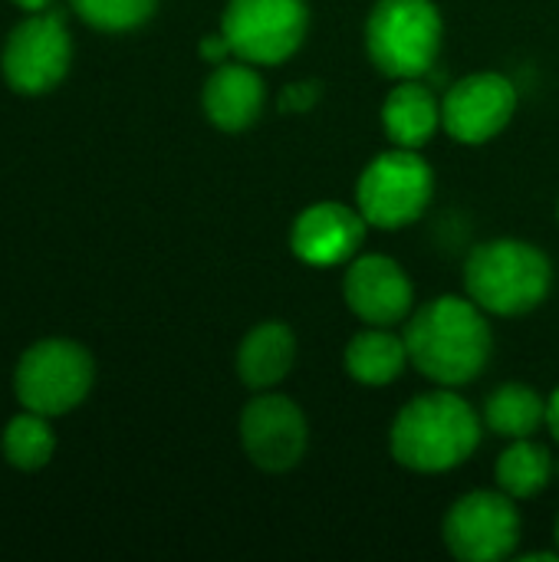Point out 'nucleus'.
Listing matches in <instances>:
<instances>
[{"mask_svg": "<svg viewBox=\"0 0 559 562\" xmlns=\"http://www.w3.org/2000/svg\"><path fill=\"white\" fill-rule=\"evenodd\" d=\"M20 10H30V13H40V10H49L53 0H13Z\"/></svg>", "mask_w": 559, "mask_h": 562, "instance_id": "393cba45", "label": "nucleus"}, {"mask_svg": "<svg viewBox=\"0 0 559 562\" xmlns=\"http://www.w3.org/2000/svg\"><path fill=\"white\" fill-rule=\"evenodd\" d=\"M369 221L362 211L339 201H320L306 207L290 231L293 254L310 267H336L359 254Z\"/></svg>", "mask_w": 559, "mask_h": 562, "instance_id": "ddd939ff", "label": "nucleus"}, {"mask_svg": "<svg viewBox=\"0 0 559 562\" xmlns=\"http://www.w3.org/2000/svg\"><path fill=\"white\" fill-rule=\"evenodd\" d=\"M517 112V89L501 72L458 79L441 102V125L461 145H484L507 128Z\"/></svg>", "mask_w": 559, "mask_h": 562, "instance_id": "9b49d317", "label": "nucleus"}, {"mask_svg": "<svg viewBox=\"0 0 559 562\" xmlns=\"http://www.w3.org/2000/svg\"><path fill=\"white\" fill-rule=\"evenodd\" d=\"M554 471H557V464H554L550 451L530 438H517L494 464L497 487L504 494H511L514 501H530V497L544 494Z\"/></svg>", "mask_w": 559, "mask_h": 562, "instance_id": "6ab92c4d", "label": "nucleus"}, {"mask_svg": "<svg viewBox=\"0 0 559 562\" xmlns=\"http://www.w3.org/2000/svg\"><path fill=\"white\" fill-rule=\"evenodd\" d=\"M405 362H409L405 339H399L385 326L362 329L346 346V372L359 385H372V389L392 385L402 375Z\"/></svg>", "mask_w": 559, "mask_h": 562, "instance_id": "f3484780", "label": "nucleus"}, {"mask_svg": "<svg viewBox=\"0 0 559 562\" xmlns=\"http://www.w3.org/2000/svg\"><path fill=\"white\" fill-rule=\"evenodd\" d=\"M402 339L409 362L445 389L474 382L494 352V336L481 306L461 296H438L425 303L409 319Z\"/></svg>", "mask_w": 559, "mask_h": 562, "instance_id": "f257e3e1", "label": "nucleus"}, {"mask_svg": "<svg viewBox=\"0 0 559 562\" xmlns=\"http://www.w3.org/2000/svg\"><path fill=\"white\" fill-rule=\"evenodd\" d=\"M559 553H527L521 562H557Z\"/></svg>", "mask_w": 559, "mask_h": 562, "instance_id": "a878e982", "label": "nucleus"}, {"mask_svg": "<svg viewBox=\"0 0 559 562\" xmlns=\"http://www.w3.org/2000/svg\"><path fill=\"white\" fill-rule=\"evenodd\" d=\"M445 547L461 562H501L521 543V514L504 491H474L461 497L441 527Z\"/></svg>", "mask_w": 559, "mask_h": 562, "instance_id": "6e6552de", "label": "nucleus"}, {"mask_svg": "<svg viewBox=\"0 0 559 562\" xmlns=\"http://www.w3.org/2000/svg\"><path fill=\"white\" fill-rule=\"evenodd\" d=\"M484 422L501 438H530L540 425H547V402L521 382H507L494 389L484 402Z\"/></svg>", "mask_w": 559, "mask_h": 562, "instance_id": "a211bd4d", "label": "nucleus"}, {"mask_svg": "<svg viewBox=\"0 0 559 562\" xmlns=\"http://www.w3.org/2000/svg\"><path fill=\"white\" fill-rule=\"evenodd\" d=\"M346 306L369 326H395L412 313L415 290L409 273L382 254L359 257L343 280Z\"/></svg>", "mask_w": 559, "mask_h": 562, "instance_id": "f8f14e48", "label": "nucleus"}, {"mask_svg": "<svg viewBox=\"0 0 559 562\" xmlns=\"http://www.w3.org/2000/svg\"><path fill=\"white\" fill-rule=\"evenodd\" d=\"M264 99H267L264 79L254 69V63H244V59L241 63H221L208 76L204 92H201L208 122L224 128V132L250 128L264 112Z\"/></svg>", "mask_w": 559, "mask_h": 562, "instance_id": "4468645a", "label": "nucleus"}, {"mask_svg": "<svg viewBox=\"0 0 559 562\" xmlns=\"http://www.w3.org/2000/svg\"><path fill=\"white\" fill-rule=\"evenodd\" d=\"M481 445V425L474 408L441 385L412 398L389 435L392 458L415 474H445L461 468Z\"/></svg>", "mask_w": 559, "mask_h": 562, "instance_id": "f03ea898", "label": "nucleus"}, {"mask_svg": "<svg viewBox=\"0 0 559 562\" xmlns=\"http://www.w3.org/2000/svg\"><path fill=\"white\" fill-rule=\"evenodd\" d=\"M320 95H323V86H320L316 79H303V82H290V86L280 92L277 105H280V112H287V115H300V112H310V109L320 102Z\"/></svg>", "mask_w": 559, "mask_h": 562, "instance_id": "4be33fe9", "label": "nucleus"}, {"mask_svg": "<svg viewBox=\"0 0 559 562\" xmlns=\"http://www.w3.org/2000/svg\"><path fill=\"white\" fill-rule=\"evenodd\" d=\"M557 471H559V468H557Z\"/></svg>", "mask_w": 559, "mask_h": 562, "instance_id": "cd10ccee", "label": "nucleus"}, {"mask_svg": "<svg viewBox=\"0 0 559 562\" xmlns=\"http://www.w3.org/2000/svg\"><path fill=\"white\" fill-rule=\"evenodd\" d=\"M306 418L287 395H257L241 415V445L247 458L270 474L297 468L306 454Z\"/></svg>", "mask_w": 559, "mask_h": 562, "instance_id": "9d476101", "label": "nucleus"}, {"mask_svg": "<svg viewBox=\"0 0 559 562\" xmlns=\"http://www.w3.org/2000/svg\"><path fill=\"white\" fill-rule=\"evenodd\" d=\"M557 553H559V517H557Z\"/></svg>", "mask_w": 559, "mask_h": 562, "instance_id": "bb28decb", "label": "nucleus"}, {"mask_svg": "<svg viewBox=\"0 0 559 562\" xmlns=\"http://www.w3.org/2000/svg\"><path fill=\"white\" fill-rule=\"evenodd\" d=\"M547 428H550V435L559 441V389L550 395V402H547Z\"/></svg>", "mask_w": 559, "mask_h": 562, "instance_id": "b1692460", "label": "nucleus"}, {"mask_svg": "<svg viewBox=\"0 0 559 562\" xmlns=\"http://www.w3.org/2000/svg\"><path fill=\"white\" fill-rule=\"evenodd\" d=\"M198 53H201L208 63H224L234 49H231V43H227V36H224V33H211V36H204V40H201Z\"/></svg>", "mask_w": 559, "mask_h": 562, "instance_id": "5701e85b", "label": "nucleus"}, {"mask_svg": "<svg viewBox=\"0 0 559 562\" xmlns=\"http://www.w3.org/2000/svg\"><path fill=\"white\" fill-rule=\"evenodd\" d=\"M441 13L432 0H379L366 20V53L389 79L425 76L441 53Z\"/></svg>", "mask_w": 559, "mask_h": 562, "instance_id": "20e7f679", "label": "nucleus"}, {"mask_svg": "<svg viewBox=\"0 0 559 562\" xmlns=\"http://www.w3.org/2000/svg\"><path fill=\"white\" fill-rule=\"evenodd\" d=\"M92 382V356L72 339L33 342L13 369V392L20 405L46 418L72 412L89 395Z\"/></svg>", "mask_w": 559, "mask_h": 562, "instance_id": "423d86ee", "label": "nucleus"}, {"mask_svg": "<svg viewBox=\"0 0 559 562\" xmlns=\"http://www.w3.org/2000/svg\"><path fill=\"white\" fill-rule=\"evenodd\" d=\"M69 3L89 26L122 33L142 26L155 13L158 0H69Z\"/></svg>", "mask_w": 559, "mask_h": 562, "instance_id": "412c9836", "label": "nucleus"}, {"mask_svg": "<svg viewBox=\"0 0 559 562\" xmlns=\"http://www.w3.org/2000/svg\"><path fill=\"white\" fill-rule=\"evenodd\" d=\"M465 286L481 310L497 316H524L547 300L554 267L540 247L497 237L471 250L465 263Z\"/></svg>", "mask_w": 559, "mask_h": 562, "instance_id": "7ed1b4c3", "label": "nucleus"}, {"mask_svg": "<svg viewBox=\"0 0 559 562\" xmlns=\"http://www.w3.org/2000/svg\"><path fill=\"white\" fill-rule=\"evenodd\" d=\"M297 362V336L287 323H257L237 346V375L247 389L267 392L280 385Z\"/></svg>", "mask_w": 559, "mask_h": 562, "instance_id": "2eb2a0df", "label": "nucleus"}, {"mask_svg": "<svg viewBox=\"0 0 559 562\" xmlns=\"http://www.w3.org/2000/svg\"><path fill=\"white\" fill-rule=\"evenodd\" d=\"M306 0H227L221 33L234 56L254 66L287 63L306 40Z\"/></svg>", "mask_w": 559, "mask_h": 562, "instance_id": "0eeeda50", "label": "nucleus"}, {"mask_svg": "<svg viewBox=\"0 0 559 562\" xmlns=\"http://www.w3.org/2000/svg\"><path fill=\"white\" fill-rule=\"evenodd\" d=\"M69 59H72V43L63 13L40 10L10 30L0 66L10 89L23 95H40L49 92L69 72Z\"/></svg>", "mask_w": 559, "mask_h": 562, "instance_id": "1a4fd4ad", "label": "nucleus"}, {"mask_svg": "<svg viewBox=\"0 0 559 562\" xmlns=\"http://www.w3.org/2000/svg\"><path fill=\"white\" fill-rule=\"evenodd\" d=\"M53 448H56L53 428L40 412L23 408V415L10 418L3 428V458L16 471H40L43 464H49Z\"/></svg>", "mask_w": 559, "mask_h": 562, "instance_id": "aec40b11", "label": "nucleus"}, {"mask_svg": "<svg viewBox=\"0 0 559 562\" xmlns=\"http://www.w3.org/2000/svg\"><path fill=\"white\" fill-rule=\"evenodd\" d=\"M382 125L399 148H422L441 125V105L428 86L405 79L385 95Z\"/></svg>", "mask_w": 559, "mask_h": 562, "instance_id": "dca6fc26", "label": "nucleus"}, {"mask_svg": "<svg viewBox=\"0 0 559 562\" xmlns=\"http://www.w3.org/2000/svg\"><path fill=\"white\" fill-rule=\"evenodd\" d=\"M435 194L432 165L418 148H392L366 165L356 184L362 217L379 231H399L415 224Z\"/></svg>", "mask_w": 559, "mask_h": 562, "instance_id": "39448f33", "label": "nucleus"}]
</instances>
